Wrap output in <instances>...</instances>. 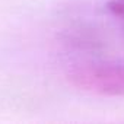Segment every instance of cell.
<instances>
[{
	"label": "cell",
	"instance_id": "obj_1",
	"mask_svg": "<svg viewBox=\"0 0 124 124\" xmlns=\"http://www.w3.org/2000/svg\"><path fill=\"white\" fill-rule=\"evenodd\" d=\"M67 76L85 92L124 96V63H85L75 66Z\"/></svg>",
	"mask_w": 124,
	"mask_h": 124
},
{
	"label": "cell",
	"instance_id": "obj_2",
	"mask_svg": "<svg viewBox=\"0 0 124 124\" xmlns=\"http://www.w3.org/2000/svg\"><path fill=\"white\" fill-rule=\"evenodd\" d=\"M107 9L115 16L124 21V0H109L107 3Z\"/></svg>",
	"mask_w": 124,
	"mask_h": 124
}]
</instances>
